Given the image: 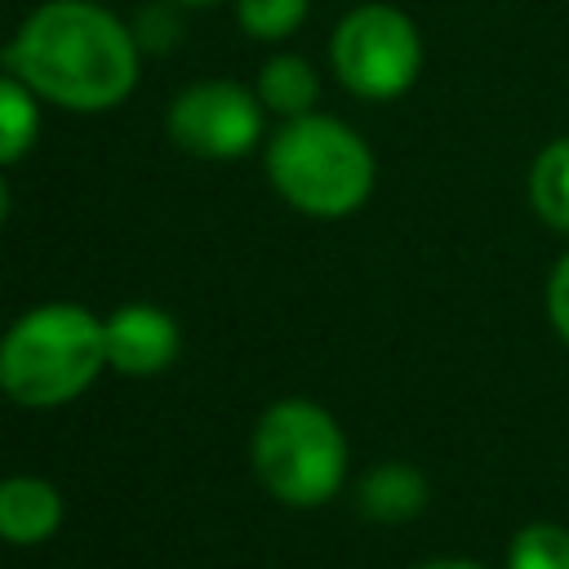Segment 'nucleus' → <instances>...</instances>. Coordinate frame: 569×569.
I'll return each instance as SVG.
<instances>
[{
    "mask_svg": "<svg viewBox=\"0 0 569 569\" xmlns=\"http://www.w3.org/2000/svg\"><path fill=\"white\" fill-rule=\"evenodd\" d=\"M262 169L289 209L320 222H338L365 209L378 182V160L365 133L325 111L280 120L262 147Z\"/></svg>",
    "mask_w": 569,
    "mask_h": 569,
    "instance_id": "nucleus-2",
    "label": "nucleus"
},
{
    "mask_svg": "<svg viewBox=\"0 0 569 569\" xmlns=\"http://www.w3.org/2000/svg\"><path fill=\"white\" fill-rule=\"evenodd\" d=\"M62 493L53 480L13 471L0 480V542L9 547H36L58 533L62 525Z\"/></svg>",
    "mask_w": 569,
    "mask_h": 569,
    "instance_id": "nucleus-8",
    "label": "nucleus"
},
{
    "mask_svg": "<svg viewBox=\"0 0 569 569\" xmlns=\"http://www.w3.org/2000/svg\"><path fill=\"white\" fill-rule=\"evenodd\" d=\"M267 107L240 80H191L164 107V133L196 160H240L262 142Z\"/></svg>",
    "mask_w": 569,
    "mask_h": 569,
    "instance_id": "nucleus-6",
    "label": "nucleus"
},
{
    "mask_svg": "<svg viewBox=\"0 0 569 569\" xmlns=\"http://www.w3.org/2000/svg\"><path fill=\"white\" fill-rule=\"evenodd\" d=\"M40 98L0 67V169L18 164L40 138Z\"/></svg>",
    "mask_w": 569,
    "mask_h": 569,
    "instance_id": "nucleus-12",
    "label": "nucleus"
},
{
    "mask_svg": "<svg viewBox=\"0 0 569 569\" xmlns=\"http://www.w3.org/2000/svg\"><path fill=\"white\" fill-rule=\"evenodd\" d=\"M413 569H485V565L462 560V556H440V560H422V565H413Z\"/></svg>",
    "mask_w": 569,
    "mask_h": 569,
    "instance_id": "nucleus-17",
    "label": "nucleus"
},
{
    "mask_svg": "<svg viewBox=\"0 0 569 569\" xmlns=\"http://www.w3.org/2000/svg\"><path fill=\"white\" fill-rule=\"evenodd\" d=\"M0 67L44 107L98 116L138 89L142 44L133 27L98 0H40L4 40Z\"/></svg>",
    "mask_w": 569,
    "mask_h": 569,
    "instance_id": "nucleus-1",
    "label": "nucleus"
},
{
    "mask_svg": "<svg viewBox=\"0 0 569 569\" xmlns=\"http://www.w3.org/2000/svg\"><path fill=\"white\" fill-rule=\"evenodd\" d=\"M347 436L320 400H271L253 422L249 467L284 507H325L347 485Z\"/></svg>",
    "mask_w": 569,
    "mask_h": 569,
    "instance_id": "nucleus-4",
    "label": "nucleus"
},
{
    "mask_svg": "<svg viewBox=\"0 0 569 569\" xmlns=\"http://www.w3.org/2000/svg\"><path fill=\"white\" fill-rule=\"evenodd\" d=\"M542 302H547V320H551L556 338L569 347V249L556 258V267H551V276H547Z\"/></svg>",
    "mask_w": 569,
    "mask_h": 569,
    "instance_id": "nucleus-16",
    "label": "nucleus"
},
{
    "mask_svg": "<svg viewBox=\"0 0 569 569\" xmlns=\"http://www.w3.org/2000/svg\"><path fill=\"white\" fill-rule=\"evenodd\" d=\"M356 502L378 525H405L422 516V507L431 502V485L413 462H378L360 476Z\"/></svg>",
    "mask_w": 569,
    "mask_h": 569,
    "instance_id": "nucleus-9",
    "label": "nucleus"
},
{
    "mask_svg": "<svg viewBox=\"0 0 569 569\" xmlns=\"http://www.w3.org/2000/svg\"><path fill=\"white\" fill-rule=\"evenodd\" d=\"M329 67L347 93L391 102L422 76V31L405 9L365 0L338 18L329 36Z\"/></svg>",
    "mask_w": 569,
    "mask_h": 569,
    "instance_id": "nucleus-5",
    "label": "nucleus"
},
{
    "mask_svg": "<svg viewBox=\"0 0 569 569\" xmlns=\"http://www.w3.org/2000/svg\"><path fill=\"white\" fill-rule=\"evenodd\" d=\"M253 93H258V102H262L271 116L293 120V116L316 111V102H320V71L311 67V58H302V53H293V49H280V53H271V58L258 67Z\"/></svg>",
    "mask_w": 569,
    "mask_h": 569,
    "instance_id": "nucleus-10",
    "label": "nucleus"
},
{
    "mask_svg": "<svg viewBox=\"0 0 569 569\" xmlns=\"http://www.w3.org/2000/svg\"><path fill=\"white\" fill-rule=\"evenodd\" d=\"M178 9H204V4H218V0H173Z\"/></svg>",
    "mask_w": 569,
    "mask_h": 569,
    "instance_id": "nucleus-19",
    "label": "nucleus"
},
{
    "mask_svg": "<svg viewBox=\"0 0 569 569\" xmlns=\"http://www.w3.org/2000/svg\"><path fill=\"white\" fill-rule=\"evenodd\" d=\"M107 369V329L80 302H36L0 333V391L22 409H58Z\"/></svg>",
    "mask_w": 569,
    "mask_h": 569,
    "instance_id": "nucleus-3",
    "label": "nucleus"
},
{
    "mask_svg": "<svg viewBox=\"0 0 569 569\" xmlns=\"http://www.w3.org/2000/svg\"><path fill=\"white\" fill-rule=\"evenodd\" d=\"M9 204H13V196H9V182L0 178V227H4V218H9Z\"/></svg>",
    "mask_w": 569,
    "mask_h": 569,
    "instance_id": "nucleus-18",
    "label": "nucleus"
},
{
    "mask_svg": "<svg viewBox=\"0 0 569 569\" xmlns=\"http://www.w3.org/2000/svg\"><path fill=\"white\" fill-rule=\"evenodd\" d=\"M107 329V369L124 378H156L182 356L178 320L156 302H120L102 316Z\"/></svg>",
    "mask_w": 569,
    "mask_h": 569,
    "instance_id": "nucleus-7",
    "label": "nucleus"
},
{
    "mask_svg": "<svg viewBox=\"0 0 569 569\" xmlns=\"http://www.w3.org/2000/svg\"><path fill=\"white\" fill-rule=\"evenodd\" d=\"M529 209L542 227L569 236V133L538 147L529 164Z\"/></svg>",
    "mask_w": 569,
    "mask_h": 569,
    "instance_id": "nucleus-11",
    "label": "nucleus"
},
{
    "mask_svg": "<svg viewBox=\"0 0 569 569\" xmlns=\"http://www.w3.org/2000/svg\"><path fill=\"white\" fill-rule=\"evenodd\" d=\"M173 9H178L173 0H160V4H151V9L133 22V36H138L142 53H147V49H169V44L178 40V13H173Z\"/></svg>",
    "mask_w": 569,
    "mask_h": 569,
    "instance_id": "nucleus-15",
    "label": "nucleus"
},
{
    "mask_svg": "<svg viewBox=\"0 0 569 569\" xmlns=\"http://www.w3.org/2000/svg\"><path fill=\"white\" fill-rule=\"evenodd\" d=\"M507 569H569V529L556 520H529L507 542Z\"/></svg>",
    "mask_w": 569,
    "mask_h": 569,
    "instance_id": "nucleus-13",
    "label": "nucleus"
},
{
    "mask_svg": "<svg viewBox=\"0 0 569 569\" xmlns=\"http://www.w3.org/2000/svg\"><path fill=\"white\" fill-rule=\"evenodd\" d=\"M231 4H236L240 31L262 44H284L307 22V9H311V0H231Z\"/></svg>",
    "mask_w": 569,
    "mask_h": 569,
    "instance_id": "nucleus-14",
    "label": "nucleus"
}]
</instances>
